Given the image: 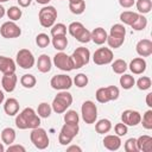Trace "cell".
<instances>
[{
    "instance_id": "2",
    "label": "cell",
    "mask_w": 152,
    "mask_h": 152,
    "mask_svg": "<svg viewBox=\"0 0 152 152\" xmlns=\"http://www.w3.org/2000/svg\"><path fill=\"white\" fill-rule=\"evenodd\" d=\"M125 37H126V28L122 24H114L110 27L109 34L107 37V44L110 49H118L120 48L124 42H125Z\"/></svg>"
},
{
    "instance_id": "26",
    "label": "cell",
    "mask_w": 152,
    "mask_h": 152,
    "mask_svg": "<svg viewBox=\"0 0 152 152\" xmlns=\"http://www.w3.org/2000/svg\"><path fill=\"white\" fill-rule=\"evenodd\" d=\"M112 129V122L108 119H101L95 122V131L99 134H106Z\"/></svg>"
},
{
    "instance_id": "8",
    "label": "cell",
    "mask_w": 152,
    "mask_h": 152,
    "mask_svg": "<svg viewBox=\"0 0 152 152\" xmlns=\"http://www.w3.org/2000/svg\"><path fill=\"white\" fill-rule=\"evenodd\" d=\"M38 19L39 24L43 27H51L57 19V10L53 6L45 5L43 8H40L38 13Z\"/></svg>"
},
{
    "instance_id": "23",
    "label": "cell",
    "mask_w": 152,
    "mask_h": 152,
    "mask_svg": "<svg viewBox=\"0 0 152 152\" xmlns=\"http://www.w3.org/2000/svg\"><path fill=\"white\" fill-rule=\"evenodd\" d=\"M51 66H52V61H51V58H50L48 55L43 53V55H40V56L38 57L37 68H38V70H39L40 72H43V74L49 72V71L51 70Z\"/></svg>"
},
{
    "instance_id": "3",
    "label": "cell",
    "mask_w": 152,
    "mask_h": 152,
    "mask_svg": "<svg viewBox=\"0 0 152 152\" xmlns=\"http://www.w3.org/2000/svg\"><path fill=\"white\" fill-rule=\"evenodd\" d=\"M71 103H72V95L66 90H59V93H57V95L55 96L51 107L55 113L62 114L71 106Z\"/></svg>"
},
{
    "instance_id": "40",
    "label": "cell",
    "mask_w": 152,
    "mask_h": 152,
    "mask_svg": "<svg viewBox=\"0 0 152 152\" xmlns=\"http://www.w3.org/2000/svg\"><path fill=\"white\" fill-rule=\"evenodd\" d=\"M75 39L77 40V42H80V43H89L90 40H91V34H90V31L88 30V28H86V27H83L81 31H80V33L75 37Z\"/></svg>"
},
{
    "instance_id": "57",
    "label": "cell",
    "mask_w": 152,
    "mask_h": 152,
    "mask_svg": "<svg viewBox=\"0 0 152 152\" xmlns=\"http://www.w3.org/2000/svg\"><path fill=\"white\" fill-rule=\"evenodd\" d=\"M6 1H8V0H0V4L1 2H6Z\"/></svg>"
},
{
    "instance_id": "38",
    "label": "cell",
    "mask_w": 152,
    "mask_h": 152,
    "mask_svg": "<svg viewBox=\"0 0 152 152\" xmlns=\"http://www.w3.org/2000/svg\"><path fill=\"white\" fill-rule=\"evenodd\" d=\"M64 113H65L64 114V122H66V124H78L80 116H78L76 110L70 109V110H65Z\"/></svg>"
},
{
    "instance_id": "25",
    "label": "cell",
    "mask_w": 152,
    "mask_h": 152,
    "mask_svg": "<svg viewBox=\"0 0 152 152\" xmlns=\"http://www.w3.org/2000/svg\"><path fill=\"white\" fill-rule=\"evenodd\" d=\"M1 140L6 145H11L15 140V131L12 127H6L1 131Z\"/></svg>"
},
{
    "instance_id": "43",
    "label": "cell",
    "mask_w": 152,
    "mask_h": 152,
    "mask_svg": "<svg viewBox=\"0 0 152 152\" xmlns=\"http://www.w3.org/2000/svg\"><path fill=\"white\" fill-rule=\"evenodd\" d=\"M50 43H51V39H50V37L46 33H39V34H37V37H36V44L39 48H46V46H49Z\"/></svg>"
},
{
    "instance_id": "13",
    "label": "cell",
    "mask_w": 152,
    "mask_h": 152,
    "mask_svg": "<svg viewBox=\"0 0 152 152\" xmlns=\"http://www.w3.org/2000/svg\"><path fill=\"white\" fill-rule=\"evenodd\" d=\"M0 34L6 39L18 38L21 34V28L12 20L5 21L0 27Z\"/></svg>"
},
{
    "instance_id": "18",
    "label": "cell",
    "mask_w": 152,
    "mask_h": 152,
    "mask_svg": "<svg viewBox=\"0 0 152 152\" xmlns=\"http://www.w3.org/2000/svg\"><path fill=\"white\" fill-rule=\"evenodd\" d=\"M103 146L109 151H118L121 147V137L116 134H108L103 138Z\"/></svg>"
},
{
    "instance_id": "36",
    "label": "cell",
    "mask_w": 152,
    "mask_h": 152,
    "mask_svg": "<svg viewBox=\"0 0 152 152\" xmlns=\"http://www.w3.org/2000/svg\"><path fill=\"white\" fill-rule=\"evenodd\" d=\"M6 14H7V17H8L10 20L17 21V20H19V19L21 18L23 12H21V10H20L18 6H11V7L6 11Z\"/></svg>"
},
{
    "instance_id": "50",
    "label": "cell",
    "mask_w": 152,
    "mask_h": 152,
    "mask_svg": "<svg viewBox=\"0 0 152 152\" xmlns=\"http://www.w3.org/2000/svg\"><path fill=\"white\" fill-rule=\"evenodd\" d=\"M151 97H152V93H148V94L146 95V104H147L150 108H152V101H151Z\"/></svg>"
},
{
    "instance_id": "56",
    "label": "cell",
    "mask_w": 152,
    "mask_h": 152,
    "mask_svg": "<svg viewBox=\"0 0 152 152\" xmlns=\"http://www.w3.org/2000/svg\"><path fill=\"white\" fill-rule=\"evenodd\" d=\"M78 1H81V0H69V2H78Z\"/></svg>"
},
{
    "instance_id": "48",
    "label": "cell",
    "mask_w": 152,
    "mask_h": 152,
    "mask_svg": "<svg viewBox=\"0 0 152 152\" xmlns=\"http://www.w3.org/2000/svg\"><path fill=\"white\" fill-rule=\"evenodd\" d=\"M119 4L124 8H131L135 4V0H119Z\"/></svg>"
},
{
    "instance_id": "52",
    "label": "cell",
    "mask_w": 152,
    "mask_h": 152,
    "mask_svg": "<svg viewBox=\"0 0 152 152\" xmlns=\"http://www.w3.org/2000/svg\"><path fill=\"white\" fill-rule=\"evenodd\" d=\"M5 14H6V10H5V7H4V6L0 4V19H1V18H2Z\"/></svg>"
},
{
    "instance_id": "1",
    "label": "cell",
    "mask_w": 152,
    "mask_h": 152,
    "mask_svg": "<svg viewBox=\"0 0 152 152\" xmlns=\"http://www.w3.org/2000/svg\"><path fill=\"white\" fill-rule=\"evenodd\" d=\"M15 126L19 129H32L40 126V118L37 112L31 108H24L19 114L15 116Z\"/></svg>"
},
{
    "instance_id": "15",
    "label": "cell",
    "mask_w": 152,
    "mask_h": 152,
    "mask_svg": "<svg viewBox=\"0 0 152 152\" xmlns=\"http://www.w3.org/2000/svg\"><path fill=\"white\" fill-rule=\"evenodd\" d=\"M141 121V114L138 110L133 109H126L121 114V122H124L126 126H137Z\"/></svg>"
},
{
    "instance_id": "41",
    "label": "cell",
    "mask_w": 152,
    "mask_h": 152,
    "mask_svg": "<svg viewBox=\"0 0 152 152\" xmlns=\"http://www.w3.org/2000/svg\"><path fill=\"white\" fill-rule=\"evenodd\" d=\"M72 82L75 83V86H76L77 88H84V87L88 84L89 80H88V76H87L86 74L80 72V74H77V75L74 77V81H72Z\"/></svg>"
},
{
    "instance_id": "28",
    "label": "cell",
    "mask_w": 152,
    "mask_h": 152,
    "mask_svg": "<svg viewBox=\"0 0 152 152\" xmlns=\"http://www.w3.org/2000/svg\"><path fill=\"white\" fill-rule=\"evenodd\" d=\"M138 15H139V13H137V12H133V11H124L120 14V20L125 25H129L131 26L134 23V20L138 18Z\"/></svg>"
},
{
    "instance_id": "30",
    "label": "cell",
    "mask_w": 152,
    "mask_h": 152,
    "mask_svg": "<svg viewBox=\"0 0 152 152\" xmlns=\"http://www.w3.org/2000/svg\"><path fill=\"white\" fill-rule=\"evenodd\" d=\"M128 69V65L126 63V61L119 58V59H115L114 62H112V70L118 74V75H122L125 74V71Z\"/></svg>"
},
{
    "instance_id": "24",
    "label": "cell",
    "mask_w": 152,
    "mask_h": 152,
    "mask_svg": "<svg viewBox=\"0 0 152 152\" xmlns=\"http://www.w3.org/2000/svg\"><path fill=\"white\" fill-rule=\"evenodd\" d=\"M137 144H138L139 151H142V152H151L152 151V137L151 135H147V134L140 135L137 139Z\"/></svg>"
},
{
    "instance_id": "27",
    "label": "cell",
    "mask_w": 152,
    "mask_h": 152,
    "mask_svg": "<svg viewBox=\"0 0 152 152\" xmlns=\"http://www.w3.org/2000/svg\"><path fill=\"white\" fill-rule=\"evenodd\" d=\"M51 43L57 51H63L68 46V38L66 36H56V37H52Z\"/></svg>"
},
{
    "instance_id": "33",
    "label": "cell",
    "mask_w": 152,
    "mask_h": 152,
    "mask_svg": "<svg viewBox=\"0 0 152 152\" xmlns=\"http://www.w3.org/2000/svg\"><path fill=\"white\" fill-rule=\"evenodd\" d=\"M119 82H120V86H121L124 89H126V90L131 89V88L135 84L134 77H133L132 75H129V74H122V76H120Z\"/></svg>"
},
{
    "instance_id": "37",
    "label": "cell",
    "mask_w": 152,
    "mask_h": 152,
    "mask_svg": "<svg viewBox=\"0 0 152 152\" xmlns=\"http://www.w3.org/2000/svg\"><path fill=\"white\" fill-rule=\"evenodd\" d=\"M51 36L56 37V36H66V26L62 23H57L53 24L51 26Z\"/></svg>"
},
{
    "instance_id": "4",
    "label": "cell",
    "mask_w": 152,
    "mask_h": 152,
    "mask_svg": "<svg viewBox=\"0 0 152 152\" xmlns=\"http://www.w3.org/2000/svg\"><path fill=\"white\" fill-rule=\"evenodd\" d=\"M78 131H80V127H78V124H64L59 131V134H58V141L61 145L63 146H66L69 145L72 139L78 134Z\"/></svg>"
},
{
    "instance_id": "11",
    "label": "cell",
    "mask_w": 152,
    "mask_h": 152,
    "mask_svg": "<svg viewBox=\"0 0 152 152\" xmlns=\"http://www.w3.org/2000/svg\"><path fill=\"white\" fill-rule=\"evenodd\" d=\"M114 59V53L110 48H99L93 55V62L96 65H106L112 63Z\"/></svg>"
},
{
    "instance_id": "31",
    "label": "cell",
    "mask_w": 152,
    "mask_h": 152,
    "mask_svg": "<svg viewBox=\"0 0 152 152\" xmlns=\"http://www.w3.org/2000/svg\"><path fill=\"white\" fill-rule=\"evenodd\" d=\"M51 112H52V107H51V104H49L48 102H40V103L38 104L37 114L39 115V118L48 119V118L51 115Z\"/></svg>"
},
{
    "instance_id": "10",
    "label": "cell",
    "mask_w": 152,
    "mask_h": 152,
    "mask_svg": "<svg viewBox=\"0 0 152 152\" xmlns=\"http://www.w3.org/2000/svg\"><path fill=\"white\" fill-rule=\"evenodd\" d=\"M36 63L33 53L28 49H20L15 56V64L21 69H31Z\"/></svg>"
},
{
    "instance_id": "53",
    "label": "cell",
    "mask_w": 152,
    "mask_h": 152,
    "mask_svg": "<svg viewBox=\"0 0 152 152\" xmlns=\"http://www.w3.org/2000/svg\"><path fill=\"white\" fill-rule=\"evenodd\" d=\"M50 1H51V0H36V2H38V4H40V5H48Z\"/></svg>"
},
{
    "instance_id": "54",
    "label": "cell",
    "mask_w": 152,
    "mask_h": 152,
    "mask_svg": "<svg viewBox=\"0 0 152 152\" xmlns=\"http://www.w3.org/2000/svg\"><path fill=\"white\" fill-rule=\"evenodd\" d=\"M4 101H5V94H4L2 90H0V104H1Z\"/></svg>"
},
{
    "instance_id": "19",
    "label": "cell",
    "mask_w": 152,
    "mask_h": 152,
    "mask_svg": "<svg viewBox=\"0 0 152 152\" xmlns=\"http://www.w3.org/2000/svg\"><path fill=\"white\" fill-rule=\"evenodd\" d=\"M146 61L142 58V57H137V58H133L128 65L129 70L134 74V75H141L145 70H146Z\"/></svg>"
},
{
    "instance_id": "35",
    "label": "cell",
    "mask_w": 152,
    "mask_h": 152,
    "mask_svg": "<svg viewBox=\"0 0 152 152\" xmlns=\"http://www.w3.org/2000/svg\"><path fill=\"white\" fill-rule=\"evenodd\" d=\"M147 26V19L145 18L144 14H139L138 18L134 20V23L131 25V27L134 31H142L144 28H146Z\"/></svg>"
},
{
    "instance_id": "5",
    "label": "cell",
    "mask_w": 152,
    "mask_h": 152,
    "mask_svg": "<svg viewBox=\"0 0 152 152\" xmlns=\"http://www.w3.org/2000/svg\"><path fill=\"white\" fill-rule=\"evenodd\" d=\"M71 63H72V68L74 69H80L84 65H87L90 61V51L88 48L84 46H80L76 48V50L71 53L70 56Z\"/></svg>"
},
{
    "instance_id": "55",
    "label": "cell",
    "mask_w": 152,
    "mask_h": 152,
    "mask_svg": "<svg viewBox=\"0 0 152 152\" xmlns=\"http://www.w3.org/2000/svg\"><path fill=\"white\" fill-rule=\"evenodd\" d=\"M4 151H5V147L2 144H0V152H4Z\"/></svg>"
},
{
    "instance_id": "34",
    "label": "cell",
    "mask_w": 152,
    "mask_h": 152,
    "mask_svg": "<svg viewBox=\"0 0 152 152\" xmlns=\"http://www.w3.org/2000/svg\"><path fill=\"white\" fill-rule=\"evenodd\" d=\"M69 10L72 14H82L86 11V1L81 0L78 2H69Z\"/></svg>"
},
{
    "instance_id": "42",
    "label": "cell",
    "mask_w": 152,
    "mask_h": 152,
    "mask_svg": "<svg viewBox=\"0 0 152 152\" xmlns=\"http://www.w3.org/2000/svg\"><path fill=\"white\" fill-rule=\"evenodd\" d=\"M140 122L142 124V127L145 129H152V109H148L145 112Z\"/></svg>"
},
{
    "instance_id": "14",
    "label": "cell",
    "mask_w": 152,
    "mask_h": 152,
    "mask_svg": "<svg viewBox=\"0 0 152 152\" xmlns=\"http://www.w3.org/2000/svg\"><path fill=\"white\" fill-rule=\"evenodd\" d=\"M53 64L62 71H71L74 70L72 68V63L70 59V56H68L65 52L59 51L53 56Z\"/></svg>"
},
{
    "instance_id": "12",
    "label": "cell",
    "mask_w": 152,
    "mask_h": 152,
    "mask_svg": "<svg viewBox=\"0 0 152 152\" xmlns=\"http://www.w3.org/2000/svg\"><path fill=\"white\" fill-rule=\"evenodd\" d=\"M50 86L55 90H68L72 87V80L70 76L64 74L55 75L50 81Z\"/></svg>"
},
{
    "instance_id": "7",
    "label": "cell",
    "mask_w": 152,
    "mask_h": 152,
    "mask_svg": "<svg viewBox=\"0 0 152 152\" xmlns=\"http://www.w3.org/2000/svg\"><path fill=\"white\" fill-rule=\"evenodd\" d=\"M30 140L33 144V146L38 150H45L49 146V137L44 128L36 127L31 129L30 133Z\"/></svg>"
},
{
    "instance_id": "47",
    "label": "cell",
    "mask_w": 152,
    "mask_h": 152,
    "mask_svg": "<svg viewBox=\"0 0 152 152\" xmlns=\"http://www.w3.org/2000/svg\"><path fill=\"white\" fill-rule=\"evenodd\" d=\"M7 151L8 152H14V151H20V152H25L26 150H25V147L23 146V145H18V144H11V145H8V147H7Z\"/></svg>"
},
{
    "instance_id": "46",
    "label": "cell",
    "mask_w": 152,
    "mask_h": 152,
    "mask_svg": "<svg viewBox=\"0 0 152 152\" xmlns=\"http://www.w3.org/2000/svg\"><path fill=\"white\" fill-rule=\"evenodd\" d=\"M114 132L119 137H124L128 133V126H126L124 122H119L114 126Z\"/></svg>"
},
{
    "instance_id": "29",
    "label": "cell",
    "mask_w": 152,
    "mask_h": 152,
    "mask_svg": "<svg viewBox=\"0 0 152 152\" xmlns=\"http://www.w3.org/2000/svg\"><path fill=\"white\" fill-rule=\"evenodd\" d=\"M137 10L139 14H146L150 13L152 10V0H137L135 1Z\"/></svg>"
},
{
    "instance_id": "49",
    "label": "cell",
    "mask_w": 152,
    "mask_h": 152,
    "mask_svg": "<svg viewBox=\"0 0 152 152\" xmlns=\"http://www.w3.org/2000/svg\"><path fill=\"white\" fill-rule=\"evenodd\" d=\"M20 7H28L32 2V0H17Z\"/></svg>"
},
{
    "instance_id": "21",
    "label": "cell",
    "mask_w": 152,
    "mask_h": 152,
    "mask_svg": "<svg viewBox=\"0 0 152 152\" xmlns=\"http://www.w3.org/2000/svg\"><path fill=\"white\" fill-rule=\"evenodd\" d=\"M19 107H20V104H19L18 100L14 99V97L7 99V100L5 101V103H4V110H5V113H6L8 116H14V115H17L18 112H19Z\"/></svg>"
},
{
    "instance_id": "51",
    "label": "cell",
    "mask_w": 152,
    "mask_h": 152,
    "mask_svg": "<svg viewBox=\"0 0 152 152\" xmlns=\"http://www.w3.org/2000/svg\"><path fill=\"white\" fill-rule=\"evenodd\" d=\"M66 151H78V152H81V151H82V148H81L80 146L72 145V146H69V147H66Z\"/></svg>"
},
{
    "instance_id": "45",
    "label": "cell",
    "mask_w": 152,
    "mask_h": 152,
    "mask_svg": "<svg viewBox=\"0 0 152 152\" xmlns=\"http://www.w3.org/2000/svg\"><path fill=\"white\" fill-rule=\"evenodd\" d=\"M125 151L126 152H138L139 148H138V144H137V139L135 138H129L125 141Z\"/></svg>"
},
{
    "instance_id": "39",
    "label": "cell",
    "mask_w": 152,
    "mask_h": 152,
    "mask_svg": "<svg viewBox=\"0 0 152 152\" xmlns=\"http://www.w3.org/2000/svg\"><path fill=\"white\" fill-rule=\"evenodd\" d=\"M135 83H137L138 89H140V90H147L152 86V81H151V78L148 76H141V77H139Z\"/></svg>"
},
{
    "instance_id": "22",
    "label": "cell",
    "mask_w": 152,
    "mask_h": 152,
    "mask_svg": "<svg viewBox=\"0 0 152 152\" xmlns=\"http://www.w3.org/2000/svg\"><path fill=\"white\" fill-rule=\"evenodd\" d=\"M91 34V40L96 44V45H102L107 42V37L108 33L106 32V30L103 27H96L93 31H90Z\"/></svg>"
},
{
    "instance_id": "32",
    "label": "cell",
    "mask_w": 152,
    "mask_h": 152,
    "mask_svg": "<svg viewBox=\"0 0 152 152\" xmlns=\"http://www.w3.org/2000/svg\"><path fill=\"white\" fill-rule=\"evenodd\" d=\"M20 84H21L24 88L31 89V88H33V87L37 84V78H36L32 74H25V75H23L21 78H20Z\"/></svg>"
},
{
    "instance_id": "9",
    "label": "cell",
    "mask_w": 152,
    "mask_h": 152,
    "mask_svg": "<svg viewBox=\"0 0 152 152\" xmlns=\"http://www.w3.org/2000/svg\"><path fill=\"white\" fill-rule=\"evenodd\" d=\"M81 115H82L83 121L87 125L95 124L96 120H97V107H96V104L90 100L84 101L82 103V107H81Z\"/></svg>"
},
{
    "instance_id": "6",
    "label": "cell",
    "mask_w": 152,
    "mask_h": 152,
    "mask_svg": "<svg viewBox=\"0 0 152 152\" xmlns=\"http://www.w3.org/2000/svg\"><path fill=\"white\" fill-rule=\"evenodd\" d=\"M119 95H120V90L115 86L101 87L95 93L96 101L100 102V103H107L109 101H114L119 97Z\"/></svg>"
},
{
    "instance_id": "17",
    "label": "cell",
    "mask_w": 152,
    "mask_h": 152,
    "mask_svg": "<svg viewBox=\"0 0 152 152\" xmlns=\"http://www.w3.org/2000/svg\"><path fill=\"white\" fill-rule=\"evenodd\" d=\"M135 51L140 57H148L152 55V42L150 39H140L135 45Z\"/></svg>"
},
{
    "instance_id": "16",
    "label": "cell",
    "mask_w": 152,
    "mask_h": 152,
    "mask_svg": "<svg viewBox=\"0 0 152 152\" xmlns=\"http://www.w3.org/2000/svg\"><path fill=\"white\" fill-rule=\"evenodd\" d=\"M17 82H18V77H17L15 72H12V74H4L2 78H1L2 89H4L6 93H12V91L15 89Z\"/></svg>"
},
{
    "instance_id": "44",
    "label": "cell",
    "mask_w": 152,
    "mask_h": 152,
    "mask_svg": "<svg viewBox=\"0 0 152 152\" xmlns=\"http://www.w3.org/2000/svg\"><path fill=\"white\" fill-rule=\"evenodd\" d=\"M83 27H84V25H83L82 23H80V21H72V23L68 26V31H69V33L75 38V37L80 33V31H81Z\"/></svg>"
},
{
    "instance_id": "20",
    "label": "cell",
    "mask_w": 152,
    "mask_h": 152,
    "mask_svg": "<svg viewBox=\"0 0 152 152\" xmlns=\"http://www.w3.org/2000/svg\"><path fill=\"white\" fill-rule=\"evenodd\" d=\"M15 61H13L10 57L0 56V71L2 74H12L15 72Z\"/></svg>"
}]
</instances>
